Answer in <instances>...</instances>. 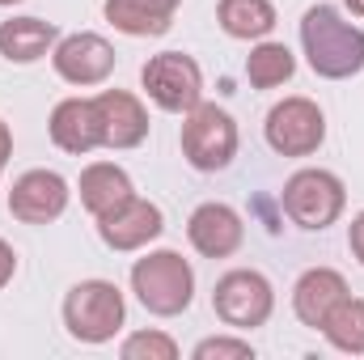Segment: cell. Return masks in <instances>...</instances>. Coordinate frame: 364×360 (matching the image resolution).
Returning a JSON list of instances; mask_svg holds the SVG:
<instances>
[{
    "mask_svg": "<svg viewBox=\"0 0 364 360\" xmlns=\"http://www.w3.org/2000/svg\"><path fill=\"white\" fill-rule=\"evenodd\" d=\"M301 47L318 77L348 81L364 73V30L352 26L335 4H314L301 17Z\"/></svg>",
    "mask_w": 364,
    "mask_h": 360,
    "instance_id": "cell-1",
    "label": "cell"
},
{
    "mask_svg": "<svg viewBox=\"0 0 364 360\" xmlns=\"http://www.w3.org/2000/svg\"><path fill=\"white\" fill-rule=\"evenodd\" d=\"M132 292L149 314L178 318L195 301V271L178 250H149L132 268Z\"/></svg>",
    "mask_w": 364,
    "mask_h": 360,
    "instance_id": "cell-2",
    "label": "cell"
},
{
    "mask_svg": "<svg viewBox=\"0 0 364 360\" xmlns=\"http://www.w3.org/2000/svg\"><path fill=\"white\" fill-rule=\"evenodd\" d=\"M178 144H182V157H186L191 170H199V174L229 170V162L237 157V123L216 102H199L195 110L182 115Z\"/></svg>",
    "mask_w": 364,
    "mask_h": 360,
    "instance_id": "cell-3",
    "label": "cell"
},
{
    "mask_svg": "<svg viewBox=\"0 0 364 360\" xmlns=\"http://www.w3.org/2000/svg\"><path fill=\"white\" fill-rule=\"evenodd\" d=\"M123 318H127V305L110 280H81L64 297V327L81 344H110Z\"/></svg>",
    "mask_w": 364,
    "mask_h": 360,
    "instance_id": "cell-4",
    "label": "cell"
},
{
    "mask_svg": "<svg viewBox=\"0 0 364 360\" xmlns=\"http://www.w3.org/2000/svg\"><path fill=\"white\" fill-rule=\"evenodd\" d=\"M279 203H284L292 225H301L309 233H322V229H331L343 216L348 191H343L339 174H331V170H296L284 182Z\"/></svg>",
    "mask_w": 364,
    "mask_h": 360,
    "instance_id": "cell-5",
    "label": "cell"
},
{
    "mask_svg": "<svg viewBox=\"0 0 364 360\" xmlns=\"http://www.w3.org/2000/svg\"><path fill=\"white\" fill-rule=\"evenodd\" d=\"M212 309L233 331L267 327V318H272V309H275V288H272V280L255 268L225 271L216 280V288H212Z\"/></svg>",
    "mask_w": 364,
    "mask_h": 360,
    "instance_id": "cell-6",
    "label": "cell"
},
{
    "mask_svg": "<svg viewBox=\"0 0 364 360\" xmlns=\"http://www.w3.org/2000/svg\"><path fill=\"white\" fill-rule=\"evenodd\" d=\"M263 136L279 157H314L326 140V115L309 97H284L267 110Z\"/></svg>",
    "mask_w": 364,
    "mask_h": 360,
    "instance_id": "cell-7",
    "label": "cell"
},
{
    "mask_svg": "<svg viewBox=\"0 0 364 360\" xmlns=\"http://www.w3.org/2000/svg\"><path fill=\"white\" fill-rule=\"evenodd\" d=\"M140 85H144V93H149L161 110H170V115H186V110H195V106L203 102V73H199V64H195L191 55H182V51H161V55H153V60L140 68Z\"/></svg>",
    "mask_w": 364,
    "mask_h": 360,
    "instance_id": "cell-8",
    "label": "cell"
},
{
    "mask_svg": "<svg viewBox=\"0 0 364 360\" xmlns=\"http://www.w3.org/2000/svg\"><path fill=\"white\" fill-rule=\"evenodd\" d=\"M161 229H166L161 208H157L153 199H140V195H127L119 208H110L106 216H97V238H102L110 250H119V255L144 250L149 242L161 238Z\"/></svg>",
    "mask_w": 364,
    "mask_h": 360,
    "instance_id": "cell-9",
    "label": "cell"
},
{
    "mask_svg": "<svg viewBox=\"0 0 364 360\" xmlns=\"http://www.w3.org/2000/svg\"><path fill=\"white\" fill-rule=\"evenodd\" d=\"M51 64L68 85H106L114 73V47L93 30H77L51 47Z\"/></svg>",
    "mask_w": 364,
    "mask_h": 360,
    "instance_id": "cell-10",
    "label": "cell"
},
{
    "mask_svg": "<svg viewBox=\"0 0 364 360\" xmlns=\"http://www.w3.org/2000/svg\"><path fill=\"white\" fill-rule=\"evenodd\" d=\"M68 182L60 179L55 170H26L21 179L13 182L9 191V212L21 225H51L64 216L68 208Z\"/></svg>",
    "mask_w": 364,
    "mask_h": 360,
    "instance_id": "cell-11",
    "label": "cell"
},
{
    "mask_svg": "<svg viewBox=\"0 0 364 360\" xmlns=\"http://www.w3.org/2000/svg\"><path fill=\"white\" fill-rule=\"evenodd\" d=\"M93 115H97L102 149H136L149 136V110L127 90H102L93 97Z\"/></svg>",
    "mask_w": 364,
    "mask_h": 360,
    "instance_id": "cell-12",
    "label": "cell"
},
{
    "mask_svg": "<svg viewBox=\"0 0 364 360\" xmlns=\"http://www.w3.org/2000/svg\"><path fill=\"white\" fill-rule=\"evenodd\" d=\"M186 238H191V246H195L203 259H229V255L242 250L246 225H242V216H237L229 203H216V199H212V203H199V208L191 212Z\"/></svg>",
    "mask_w": 364,
    "mask_h": 360,
    "instance_id": "cell-13",
    "label": "cell"
},
{
    "mask_svg": "<svg viewBox=\"0 0 364 360\" xmlns=\"http://www.w3.org/2000/svg\"><path fill=\"white\" fill-rule=\"evenodd\" d=\"M47 132H51V144L73 153V157H85L93 149H102L93 97H64V102H55V110L47 119Z\"/></svg>",
    "mask_w": 364,
    "mask_h": 360,
    "instance_id": "cell-14",
    "label": "cell"
},
{
    "mask_svg": "<svg viewBox=\"0 0 364 360\" xmlns=\"http://www.w3.org/2000/svg\"><path fill=\"white\" fill-rule=\"evenodd\" d=\"M343 297H348V280H343L339 271L335 268H309L296 284H292V314H296L305 327L322 331L326 314H331Z\"/></svg>",
    "mask_w": 364,
    "mask_h": 360,
    "instance_id": "cell-15",
    "label": "cell"
},
{
    "mask_svg": "<svg viewBox=\"0 0 364 360\" xmlns=\"http://www.w3.org/2000/svg\"><path fill=\"white\" fill-rule=\"evenodd\" d=\"M55 43H60L55 21H43V17H9V21H0V55L9 64H34Z\"/></svg>",
    "mask_w": 364,
    "mask_h": 360,
    "instance_id": "cell-16",
    "label": "cell"
},
{
    "mask_svg": "<svg viewBox=\"0 0 364 360\" xmlns=\"http://www.w3.org/2000/svg\"><path fill=\"white\" fill-rule=\"evenodd\" d=\"M127 195H136V186H132V179H127L123 166H114V162H93V166L81 170V203H85V212H90L93 221L106 216L110 208H119Z\"/></svg>",
    "mask_w": 364,
    "mask_h": 360,
    "instance_id": "cell-17",
    "label": "cell"
},
{
    "mask_svg": "<svg viewBox=\"0 0 364 360\" xmlns=\"http://www.w3.org/2000/svg\"><path fill=\"white\" fill-rule=\"evenodd\" d=\"M216 21L229 38L242 43H259L275 30V4L272 0H220L216 4Z\"/></svg>",
    "mask_w": 364,
    "mask_h": 360,
    "instance_id": "cell-18",
    "label": "cell"
},
{
    "mask_svg": "<svg viewBox=\"0 0 364 360\" xmlns=\"http://www.w3.org/2000/svg\"><path fill=\"white\" fill-rule=\"evenodd\" d=\"M322 335H326L331 348H339V352H348V356H364V301L360 297L348 292V297L326 314Z\"/></svg>",
    "mask_w": 364,
    "mask_h": 360,
    "instance_id": "cell-19",
    "label": "cell"
},
{
    "mask_svg": "<svg viewBox=\"0 0 364 360\" xmlns=\"http://www.w3.org/2000/svg\"><path fill=\"white\" fill-rule=\"evenodd\" d=\"M292 73H296V55H292L284 43L259 38V47L246 55V81H250L255 90H275V85L292 81Z\"/></svg>",
    "mask_w": 364,
    "mask_h": 360,
    "instance_id": "cell-20",
    "label": "cell"
},
{
    "mask_svg": "<svg viewBox=\"0 0 364 360\" xmlns=\"http://www.w3.org/2000/svg\"><path fill=\"white\" fill-rule=\"evenodd\" d=\"M102 9H106V21H110L114 30L132 34V38H161V34L174 26L170 13H157V9H149V4H140V0H106Z\"/></svg>",
    "mask_w": 364,
    "mask_h": 360,
    "instance_id": "cell-21",
    "label": "cell"
},
{
    "mask_svg": "<svg viewBox=\"0 0 364 360\" xmlns=\"http://www.w3.org/2000/svg\"><path fill=\"white\" fill-rule=\"evenodd\" d=\"M119 356L123 360H178V344L170 335H161V331H136V335L123 339Z\"/></svg>",
    "mask_w": 364,
    "mask_h": 360,
    "instance_id": "cell-22",
    "label": "cell"
},
{
    "mask_svg": "<svg viewBox=\"0 0 364 360\" xmlns=\"http://www.w3.org/2000/svg\"><path fill=\"white\" fill-rule=\"evenodd\" d=\"M191 356H195V360H255V348H250L246 339L216 335V339H199Z\"/></svg>",
    "mask_w": 364,
    "mask_h": 360,
    "instance_id": "cell-23",
    "label": "cell"
},
{
    "mask_svg": "<svg viewBox=\"0 0 364 360\" xmlns=\"http://www.w3.org/2000/svg\"><path fill=\"white\" fill-rule=\"evenodd\" d=\"M348 246H352L356 263L364 268V212H356V216H352V225H348Z\"/></svg>",
    "mask_w": 364,
    "mask_h": 360,
    "instance_id": "cell-24",
    "label": "cell"
},
{
    "mask_svg": "<svg viewBox=\"0 0 364 360\" xmlns=\"http://www.w3.org/2000/svg\"><path fill=\"white\" fill-rule=\"evenodd\" d=\"M17 275V255H13V246L0 238V292L9 288V280Z\"/></svg>",
    "mask_w": 364,
    "mask_h": 360,
    "instance_id": "cell-25",
    "label": "cell"
},
{
    "mask_svg": "<svg viewBox=\"0 0 364 360\" xmlns=\"http://www.w3.org/2000/svg\"><path fill=\"white\" fill-rule=\"evenodd\" d=\"M9 157H13V132H9V123L0 119V174H4V166H9Z\"/></svg>",
    "mask_w": 364,
    "mask_h": 360,
    "instance_id": "cell-26",
    "label": "cell"
},
{
    "mask_svg": "<svg viewBox=\"0 0 364 360\" xmlns=\"http://www.w3.org/2000/svg\"><path fill=\"white\" fill-rule=\"evenodd\" d=\"M140 4H149V9H157V13H170V17H174V9H178L182 0H140Z\"/></svg>",
    "mask_w": 364,
    "mask_h": 360,
    "instance_id": "cell-27",
    "label": "cell"
},
{
    "mask_svg": "<svg viewBox=\"0 0 364 360\" xmlns=\"http://www.w3.org/2000/svg\"><path fill=\"white\" fill-rule=\"evenodd\" d=\"M343 4H348V9H352L356 17H364V0H343Z\"/></svg>",
    "mask_w": 364,
    "mask_h": 360,
    "instance_id": "cell-28",
    "label": "cell"
},
{
    "mask_svg": "<svg viewBox=\"0 0 364 360\" xmlns=\"http://www.w3.org/2000/svg\"><path fill=\"white\" fill-rule=\"evenodd\" d=\"M0 4H21V0H0Z\"/></svg>",
    "mask_w": 364,
    "mask_h": 360,
    "instance_id": "cell-29",
    "label": "cell"
}]
</instances>
